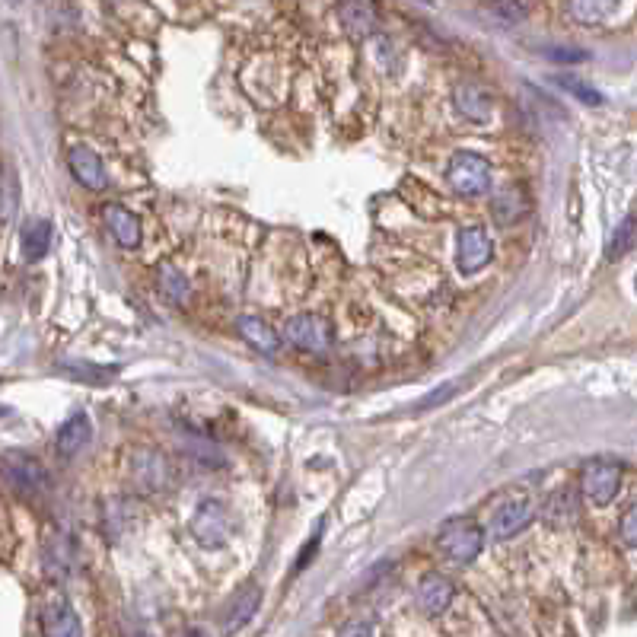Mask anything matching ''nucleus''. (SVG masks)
Wrapping results in <instances>:
<instances>
[{
	"instance_id": "a878e982",
	"label": "nucleus",
	"mask_w": 637,
	"mask_h": 637,
	"mask_svg": "<svg viewBox=\"0 0 637 637\" xmlns=\"http://www.w3.org/2000/svg\"><path fill=\"white\" fill-rule=\"evenodd\" d=\"M618 532H622V539H625L628 545L637 548V504L628 507V510L622 513V520H618Z\"/></svg>"
},
{
	"instance_id": "423d86ee",
	"label": "nucleus",
	"mask_w": 637,
	"mask_h": 637,
	"mask_svg": "<svg viewBox=\"0 0 637 637\" xmlns=\"http://www.w3.org/2000/svg\"><path fill=\"white\" fill-rule=\"evenodd\" d=\"M491 258H494V243H491V233L485 227H475V223H469V227L459 230L456 262H459L462 274L481 271L485 265H491Z\"/></svg>"
},
{
	"instance_id": "c85d7f7f",
	"label": "nucleus",
	"mask_w": 637,
	"mask_h": 637,
	"mask_svg": "<svg viewBox=\"0 0 637 637\" xmlns=\"http://www.w3.org/2000/svg\"><path fill=\"white\" fill-rule=\"evenodd\" d=\"M453 392H456V383H446V386H440L437 392H430L427 399H421V402H418V411H424V408H437L440 402H446V399H450Z\"/></svg>"
},
{
	"instance_id": "6e6552de",
	"label": "nucleus",
	"mask_w": 637,
	"mask_h": 637,
	"mask_svg": "<svg viewBox=\"0 0 637 637\" xmlns=\"http://www.w3.org/2000/svg\"><path fill=\"white\" fill-rule=\"evenodd\" d=\"M67 166H71L74 179L83 188H90V192H106V188H109V172H106V166H102V160L96 157L90 147L77 144V147L67 150Z\"/></svg>"
},
{
	"instance_id": "cd10ccee",
	"label": "nucleus",
	"mask_w": 637,
	"mask_h": 637,
	"mask_svg": "<svg viewBox=\"0 0 637 637\" xmlns=\"http://www.w3.org/2000/svg\"><path fill=\"white\" fill-rule=\"evenodd\" d=\"M373 634H376V625L370 618H354V622H348L338 631V637H373Z\"/></svg>"
},
{
	"instance_id": "20e7f679",
	"label": "nucleus",
	"mask_w": 637,
	"mask_h": 637,
	"mask_svg": "<svg viewBox=\"0 0 637 637\" xmlns=\"http://www.w3.org/2000/svg\"><path fill=\"white\" fill-rule=\"evenodd\" d=\"M233 529H236L233 516H230V510L223 507L220 501L208 497V501L198 504L195 516H192V536H195L198 545H204V548H223V545L230 542Z\"/></svg>"
},
{
	"instance_id": "ddd939ff",
	"label": "nucleus",
	"mask_w": 637,
	"mask_h": 637,
	"mask_svg": "<svg viewBox=\"0 0 637 637\" xmlns=\"http://www.w3.org/2000/svg\"><path fill=\"white\" fill-rule=\"evenodd\" d=\"M418 606L424 615H443L453 602V583L443 574H427L418 583Z\"/></svg>"
},
{
	"instance_id": "a211bd4d",
	"label": "nucleus",
	"mask_w": 637,
	"mask_h": 637,
	"mask_svg": "<svg viewBox=\"0 0 637 637\" xmlns=\"http://www.w3.org/2000/svg\"><path fill=\"white\" fill-rule=\"evenodd\" d=\"M90 437H93V424H90V418L83 415V411H77L74 418H67L61 424L55 446H58L61 456H77L83 446L90 443Z\"/></svg>"
},
{
	"instance_id": "473e14b6",
	"label": "nucleus",
	"mask_w": 637,
	"mask_h": 637,
	"mask_svg": "<svg viewBox=\"0 0 637 637\" xmlns=\"http://www.w3.org/2000/svg\"><path fill=\"white\" fill-rule=\"evenodd\" d=\"M634 287H637V281H634Z\"/></svg>"
},
{
	"instance_id": "f8f14e48",
	"label": "nucleus",
	"mask_w": 637,
	"mask_h": 637,
	"mask_svg": "<svg viewBox=\"0 0 637 637\" xmlns=\"http://www.w3.org/2000/svg\"><path fill=\"white\" fill-rule=\"evenodd\" d=\"M42 637H83L80 615L64 599L48 602L42 612Z\"/></svg>"
},
{
	"instance_id": "5701e85b",
	"label": "nucleus",
	"mask_w": 637,
	"mask_h": 637,
	"mask_svg": "<svg viewBox=\"0 0 637 637\" xmlns=\"http://www.w3.org/2000/svg\"><path fill=\"white\" fill-rule=\"evenodd\" d=\"M16 198H20V188H16V172L7 163L4 166V192H0V220L10 223L13 211H16Z\"/></svg>"
},
{
	"instance_id": "b1692460",
	"label": "nucleus",
	"mask_w": 637,
	"mask_h": 637,
	"mask_svg": "<svg viewBox=\"0 0 637 637\" xmlns=\"http://www.w3.org/2000/svg\"><path fill=\"white\" fill-rule=\"evenodd\" d=\"M567 10H571V16H577L580 23L596 26L615 13V4H590V0H583V4H567Z\"/></svg>"
},
{
	"instance_id": "393cba45",
	"label": "nucleus",
	"mask_w": 637,
	"mask_h": 637,
	"mask_svg": "<svg viewBox=\"0 0 637 637\" xmlns=\"http://www.w3.org/2000/svg\"><path fill=\"white\" fill-rule=\"evenodd\" d=\"M561 90H567L571 96H577L580 102H587V106H599L602 102V93L596 90V86H590L587 80H577V77H561L558 80Z\"/></svg>"
},
{
	"instance_id": "2f4dec72",
	"label": "nucleus",
	"mask_w": 637,
	"mask_h": 637,
	"mask_svg": "<svg viewBox=\"0 0 637 637\" xmlns=\"http://www.w3.org/2000/svg\"><path fill=\"white\" fill-rule=\"evenodd\" d=\"M185 637H208V634H204L201 628H188V631H185Z\"/></svg>"
},
{
	"instance_id": "aec40b11",
	"label": "nucleus",
	"mask_w": 637,
	"mask_h": 637,
	"mask_svg": "<svg viewBox=\"0 0 637 637\" xmlns=\"http://www.w3.org/2000/svg\"><path fill=\"white\" fill-rule=\"evenodd\" d=\"M634 246H637V214H628L618 220V227L612 230L609 243H606V258L609 262H618V258L634 252Z\"/></svg>"
},
{
	"instance_id": "6ab92c4d",
	"label": "nucleus",
	"mask_w": 637,
	"mask_h": 637,
	"mask_svg": "<svg viewBox=\"0 0 637 637\" xmlns=\"http://www.w3.org/2000/svg\"><path fill=\"white\" fill-rule=\"evenodd\" d=\"M20 246H23V255L29 258V262H39V258H45L48 249H51V220L29 217L23 223V230H20Z\"/></svg>"
},
{
	"instance_id": "1a4fd4ad",
	"label": "nucleus",
	"mask_w": 637,
	"mask_h": 637,
	"mask_svg": "<svg viewBox=\"0 0 637 637\" xmlns=\"http://www.w3.org/2000/svg\"><path fill=\"white\" fill-rule=\"evenodd\" d=\"M4 475L10 481V488L20 491V494H36V491L45 488V469L26 453H7Z\"/></svg>"
},
{
	"instance_id": "412c9836",
	"label": "nucleus",
	"mask_w": 637,
	"mask_h": 637,
	"mask_svg": "<svg viewBox=\"0 0 637 637\" xmlns=\"http://www.w3.org/2000/svg\"><path fill=\"white\" fill-rule=\"evenodd\" d=\"M574 516H577V494L574 491H558V494L548 497L545 507H542V520L548 526H567V523H574Z\"/></svg>"
},
{
	"instance_id": "9d476101",
	"label": "nucleus",
	"mask_w": 637,
	"mask_h": 637,
	"mask_svg": "<svg viewBox=\"0 0 637 637\" xmlns=\"http://www.w3.org/2000/svg\"><path fill=\"white\" fill-rule=\"evenodd\" d=\"M102 220H106L112 239L122 249L141 246V220H137L125 204H106V208H102Z\"/></svg>"
},
{
	"instance_id": "9b49d317",
	"label": "nucleus",
	"mask_w": 637,
	"mask_h": 637,
	"mask_svg": "<svg viewBox=\"0 0 637 637\" xmlns=\"http://www.w3.org/2000/svg\"><path fill=\"white\" fill-rule=\"evenodd\" d=\"M338 23L354 42H364L376 29V7L367 0H344V4H338Z\"/></svg>"
},
{
	"instance_id": "dca6fc26",
	"label": "nucleus",
	"mask_w": 637,
	"mask_h": 637,
	"mask_svg": "<svg viewBox=\"0 0 637 637\" xmlns=\"http://www.w3.org/2000/svg\"><path fill=\"white\" fill-rule=\"evenodd\" d=\"M131 475L137 481V488L153 494V491H160L166 485L169 466H166V459L160 453H137L134 462H131Z\"/></svg>"
},
{
	"instance_id": "0eeeda50",
	"label": "nucleus",
	"mask_w": 637,
	"mask_h": 637,
	"mask_svg": "<svg viewBox=\"0 0 637 637\" xmlns=\"http://www.w3.org/2000/svg\"><path fill=\"white\" fill-rule=\"evenodd\" d=\"M258 606H262V587H258V583H246V587L227 602V612L220 618V631L227 637L239 634L255 618Z\"/></svg>"
},
{
	"instance_id": "bb28decb",
	"label": "nucleus",
	"mask_w": 637,
	"mask_h": 637,
	"mask_svg": "<svg viewBox=\"0 0 637 637\" xmlns=\"http://www.w3.org/2000/svg\"><path fill=\"white\" fill-rule=\"evenodd\" d=\"M491 10H494L497 16H501V20H507L510 26H513V23H523L526 13H529L526 4H494Z\"/></svg>"
},
{
	"instance_id": "7ed1b4c3",
	"label": "nucleus",
	"mask_w": 637,
	"mask_h": 637,
	"mask_svg": "<svg viewBox=\"0 0 637 637\" xmlns=\"http://www.w3.org/2000/svg\"><path fill=\"white\" fill-rule=\"evenodd\" d=\"M622 462L615 459H590L580 472V491L590 504L606 507L615 501L618 488H622Z\"/></svg>"
},
{
	"instance_id": "c756f323",
	"label": "nucleus",
	"mask_w": 637,
	"mask_h": 637,
	"mask_svg": "<svg viewBox=\"0 0 637 637\" xmlns=\"http://www.w3.org/2000/svg\"><path fill=\"white\" fill-rule=\"evenodd\" d=\"M545 58H552V61H587V51L583 48H548Z\"/></svg>"
},
{
	"instance_id": "f03ea898",
	"label": "nucleus",
	"mask_w": 637,
	"mask_h": 637,
	"mask_svg": "<svg viewBox=\"0 0 637 637\" xmlns=\"http://www.w3.org/2000/svg\"><path fill=\"white\" fill-rule=\"evenodd\" d=\"M437 545L453 564H472L485 548V529L472 520H450L440 529Z\"/></svg>"
},
{
	"instance_id": "2eb2a0df",
	"label": "nucleus",
	"mask_w": 637,
	"mask_h": 637,
	"mask_svg": "<svg viewBox=\"0 0 637 637\" xmlns=\"http://www.w3.org/2000/svg\"><path fill=\"white\" fill-rule=\"evenodd\" d=\"M236 329H239V335H243V341L252 344L258 354L274 357V354L281 351V335L274 332L265 319H258V316H239L236 319Z\"/></svg>"
},
{
	"instance_id": "39448f33",
	"label": "nucleus",
	"mask_w": 637,
	"mask_h": 637,
	"mask_svg": "<svg viewBox=\"0 0 637 637\" xmlns=\"http://www.w3.org/2000/svg\"><path fill=\"white\" fill-rule=\"evenodd\" d=\"M284 338L294 344L297 351L325 354V351L332 348L335 332H332V322L325 319V316H319V313H300L294 319H287Z\"/></svg>"
},
{
	"instance_id": "7c9ffc66",
	"label": "nucleus",
	"mask_w": 637,
	"mask_h": 637,
	"mask_svg": "<svg viewBox=\"0 0 637 637\" xmlns=\"http://www.w3.org/2000/svg\"><path fill=\"white\" fill-rule=\"evenodd\" d=\"M125 637H153V634H147V631H144V628H137V625H131V628H128V634H125Z\"/></svg>"
},
{
	"instance_id": "f3484780",
	"label": "nucleus",
	"mask_w": 637,
	"mask_h": 637,
	"mask_svg": "<svg viewBox=\"0 0 637 637\" xmlns=\"http://www.w3.org/2000/svg\"><path fill=\"white\" fill-rule=\"evenodd\" d=\"M529 523H532V504L529 501H513V504H504L494 513L491 532H494V539H513L516 532H523Z\"/></svg>"
},
{
	"instance_id": "f257e3e1",
	"label": "nucleus",
	"mask_w": 637,
	"mask_h": 637,
	"mask_svg": "<svg viewBox=\"0 0 637 637\" xmlns=\"http://www.w3.org/2000/svg\"><path fill=\"white\" fill-rule=\"evenodd\" d=\"M446 182L459 198H481L491 188V163L488 157L472 150H459L446 166Z\"/></svg>"
},
{
	"instance_id": "4468645a",
	"label": "nucleus",
	"mask_w": 637,
	"mask_h": 637,
	"mask_svg": "<svg viewBox=\"0 0 637 637\" xmlns=\"http://www.w3.org/2000/svg\"><path fill=\"white\" fill-rule=\"evenodd\" d=\"M453 102H456V112L462 118H469V122H491L494 102H491L488 90H481V86L459 83L456 93H453Z\"/></svg>"
},
{
	"instance_id": "4be33fe9",
	"label": "nucleus",
	"mask_w": 637,
	"mask_h": 637,
	"mask_svg": "<svg viewBox=\"0 0 637 637\" xmlns=\"http://www.w3.org/2000/svg\"><path fill=\"white\" fill-rule=\"evenodd\" d=\"M160 290H163L169 300H176V303L188 300V281L182 278V271H176L172 265H163L160 268Z\"/></svg>"
}]
</instances>
